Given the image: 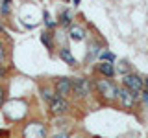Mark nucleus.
<instances>
[{
    "instance_id": "obj_14",
    "label": "nucleus",
    "mask_w": 148,
    "mask_h": 138,
    "mask_svg": "<svg viewBox=\"0 0 148 138\" xmlns=\"http://www.w3.org/2000/svg\"><path fill=\"white\" fill-rule=\"evenodd\" d=\"M98 52H100V44H96V43H91V46H89V52H87V61H92V59L98 55Z\"/></svg>"
},
{
    "instance_id": "obj_24",
    "label": "nucleus",
    "mask_w": 148,
    "mask_h": 138,
    "mask_svg": "<svg viewBox=\"0 0 148 138\" xmlns=\"http://www.w3.org/2000/svg\"><path fill=\"white\" fill-rule=\"evenodd\" d=\"M72 2H74V6H78V4H80V0H72Z\"/></svg>"
},
{
    "instance_id": "obj_4",
    "label": "nucleus",
    "mask_w": 148,
    "mask_h": 138,
    "mask_svg": "<svg viewBox=\"0 0 148 138\" xmlns=\"http://www.w3.org/2000/svg\"><path fill=\"white\" fill-rule=\"evenodd\" d=\"M54 94L59 96V98L72 96V79L71 77H58L54 81Z\"/></svg>"
},
{
    "instance_id": "obj_3",
    "label": "nucleus",
    "mask_w": 148,
    "mask_h": 138,
    "mask_svg": "<svg viewBox=\"0 0 148 138\" xmlns=\"http://www.w3.org/2000/svg\"><path fill=\"white\" fill-rule=\"evenodd\" d=\"M139 94H141V92H132V90L124 89V87L117 89V99L120 101V105H122L124 109H133L135 107L137 101H139Z\"/></svg>"
},
{
    "instance_id": "obj_9",
    "label": "nucleus",
    "mask_w": 148,
    "mask_h": 138,
    "mask_svg": "<svg viewBox=\"0 0 148 138\" xmlns=\"http://www.w3.org/2000/svg\"><path fill=\"white\" fill-rule=\"evenodd\" d=\"M96 72H98L102 77H108L109 79V77L115 76V66H113V63H102L100 61L96 64Z\"/></svg>"
},
{
    "instance_id": "obj_23",
    "label": "nucleus",
    "mask_w": 148,
    "mask_h": 138,
    "mask_svg": "<svg viewBox=\"0 0 148 138\" xmlns=\"http://www.w3.org/2000/svg\"><path fill=\"white\" fill-rule=\"evenodd\" d=\"M0 136H8V131H0Z\"/></svg>"
},
{
    "instance_id": "obj_21",
    "label": "nucleus",
    "mask_w": 148,
    "mask_h": 138,
    "mask_svg": "<svg viewBox=\"0 0 148 138\" xmlns=\"http://www.w3.org/2000/svg\"><path fill=\"white\" fill-rule=\"evenodd\" d=\"M6 74H8V68L4 66V64H0V77H4Z\"/></svg>"
},
{
    "instance_id": "obj_16",
    "label": "nucleus",
    "mask_w": 148,
    "mask_h": 138,
    "mask_svg": "<svg viewBox=\"0 0 148 138\" xmlns=\"http://www.w3.org/2000/svg\"><path fill=\"white\" fill-rule=\"evenodd\" d=\"M41 43H43V44L46 46V48L50 50V52H52V50H54V43H52V35H50L48 31H45V33L41 35Z\"/></svg>"
},
{
    "instance_id": "obj_8",
    "label": "nucleus",
    "mask_w": 148,
    "mask_h": 138,
    "mask_svg": "<svg viewBox=\"0 0 148 138\" xmlns=\"http://www.w3.org/2000/svg\"><path fill=\"white\" fill-rule=\"evenodd\" d=\"M85 35H87V31H85V28L80 26V24H71L69 26V39L71 41H83L85 39Z\"/></svg>"
},
{
    "instance_id": "obj_12",
    "label": "nucleus",
    "mask_w": 148,
    "mask_h": 138,
    "mask_svg": "<svg viewBox=\"0 0 148 138\" xmlns=\"http://www.w3.org/2000/svg\"><path fill=\"white\" fill-rule=\"evenodd\" d=\"M39 92H41V98H43L46 103H50L54 98H56V94H54V90L52 89H48V87H41L39 89Z\"/></svg>"
},
{
    "instance_id": "obj_15",
    "label": "nucleus",
    "mask_w": 148,
    "mask_h": 138,
    "mask_svg": "<svg viewBox=\"0 0 148 138\" xmlns=\"http://www.w3.org/2000/svg\"><path fill=\"white\" fill-rule=\"evenodd\" d=\"M120 74V76H126V74H130V64H128V61H119V64H117V68H115V74Z\"/></svg>"
},
{
    "instance_id": "obj_5",
    "label": "nucleus",
    "mask_w": 148,
    "mask_h": 138,
    "mask_svg": "<svg viewBox=\"0 0 148 138\" xmlns=\"http://www.w3.org/2000/svg\"><path fill=\"white\" fill-rule=\"evenodd\" d=\"M48 107H50V112H52L54 116H65V114H69V110H71V101L67 98L56 96V98L48 103Z\"/></svg>"
},
{
    "instance_id": "obj_18",
    "label": "nucleus",
    "mask_w": 148,
    "mask_h": 138,
    "mask_svg": "<svg viewBox=\"0 0 148 138\" xmlns=\"http://www.w3.org/2000/svg\"><path fill=\"white\" fill-rule=\"evenodd\" d=\"M6 59H8V48H6V44L0 41V64H4Z\"/></svg>"
},
{
    "instance_id": "obj_11",
    "label": "nucleus",
    "mask_w": 148,
    "mask_h": 138,
    "mask_svg": "<svg viewBox=\"0 0 148 138\" xmlns=\"http://www.w3.org/2000/svg\"><path fill=\"white\" fill-rule=\"evenodd\" d=\"M72 20H74V15H72V11H69V9H65L61 15H59V24L61 26H71Z\"/></svg>"
},
{
    "instance_id": "obj_6",
    "label": "nucleus",
    "mask_w": 148,
    "mask_h": 138,
    "mask_svg": "<svg viewBox=\"0 0 148 138\" xmlns=\"http://www.w3.org/2000/svg\"><path fill=\"white\" fill-rule=\"evenodd\" d=\"M122 87L132 92H141L145 89V85H143V77L139 76L135 72H130L126 76H122Z\"/></svg>"
},
{
    "instance_id": "obj_22",
    "label": "nucleus",
    "mask_w": 148,
    "mask_h": 138,
    "mask_svg": "<svg viewBox=\"0 0 148 138\" xmlns=\"http://www.w3.org/2000/svg\"><path fill=\"white\" fill-rule=\"evenodd\" d=\"M143 85H145V90H148V77H143Z\"/></svg>"
},
{
    "instance_id": "obj_13",
    "label": "nucleus",
    "mask_w": 148,
    "mask_h": 138,
    "mask_svg": "<svg viewBox=\"0 0 148 138\" xmlns=\"http://www.w3.org/2000/svg\"><path fill=\"white\" fill-rule=\"evenodd\" d=\"M98 57H100L102 63H115V53L109 52V50H100Z\"/></svg>"
},
{
    "instance_id": "obj_10",
    "label": "nucleus",
    "mask_w": 148,
    "mask_h": 138,
    "mask_svg": "<svg viewBox=\"0 0 148 138\" xmlns=\"http://www.w3.org/2000/svg\"><path fill=\"white\" fill-rule=\"evenodd\" d=\"M59 59H63L67 64H71V66H76V59H74V55L71 53V50L67 48V46H63L61 50H59Z\"/></svg>"
},
{
    "instance_id": "obj_17",
    "label": "nucleus",
    "mask_w": 148,
    "mask_h": 138,
    "mask_svg": "<svg viewBox=\"0 0 148 138\" xmlns=\"http://www.w3.org/2000/svg\"><path fill=\"white\" fill-rule=\"evenodd\" d=\"M11 13V0H2L0 2V15L8 17Z\"/></svg>"
},
{
    "instance_id": "obj_20",
    "label": "nucleus",
    "mask_w": 148,
    "mask_h": 138,
    "mask_svg": "<svg viewBox=\"0 0 148 138\" xmlns=\"http://www.w3.org/2000/svg\"><path fill=\"white\" fill-rule=\"evenodd\" d=\"M4 99H6V87L0 85V109H2V105H4Z\"/></svg>"
},
{
    "instance_id": "obj_1",
    "label": "nucleus",
    "mask_w": 148,
    "mask_h": 138,
    "mask_svg": "<svg viewBox=\"0 0 148 138\" xmlns=\"http://www.w3.org/2000/svg\"><path fill=\"white\" fill-rule=\"evenodd\" d=\"M96 89V92L100 94V98L106 101V103H111V101L117 99V87L111 83L108 77H98V79L95 81V85H92Z\"/></svg>"
},
{
    "instance_id": "obj_7",
    "label": "nucleus",
    "mask_w": 148,
    "mask_h": 138,
    "mask_svg": "<svg viewBox=\"0 0 148 138\" xmlns=\"http://www.w3.org/2000/svg\"><path fill=\"white\" fill-rule=\"evenodd\" d=\"M24 138H46V127L43 123H30L24 129Z\"/></svg>"
},
{
    "instance_id": "obj_2",
    "label": "nucleus",
    "mask_w": 148,
    "mask_h": 138,
    "mask_svg": "<svg viewBox=\"0 0 148 138\" xmlns=\"http://www.w3.org/2000/svg\"><path fill=\"white\" fill-rule=\"evenodd\" d=\"M92 92V83L87 77H74L72 79V96L76 99H89Z\"/></svg>"
},
{
    "instance_id": "obj_19",
    "label": "nucleus",
    "mask_w": 148,
    "mask_h": 138,
    "mask_svg": "<svg viewBox=\"0 0 148 138\" xmlns=\"http://www.w3.org/2000/svg\"><path fill=\"white\" fill-rule=\"evenodd\" d=\"M139 99H141L143 103H145L146 107H148V90H145V89H143V90H141V94H139Z\"/></svg>"
}]
</instances>
